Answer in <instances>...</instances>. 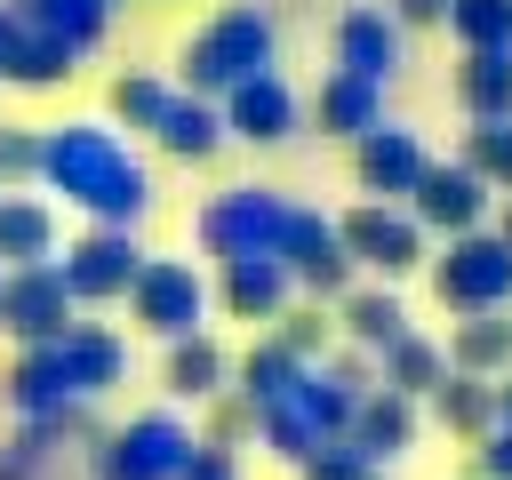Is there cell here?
<instances>
[{"mask_svg":"<svg viewBox=\"0 0 512 480\" xmlns=\"http://www.w3.org/2000/svg\"><path fill=\"white\" fill-rule=\"evenodd\" d=\"M32 184H48V192H64L80 216H96V224H136L144 208H152V168L128 152V136L120 128H104V120H56V128H40V168H32Z\"/></svg>","mask_w":512,"mask_h":480,"instance_id":"cell-1","label":"cell"},{"mask_svg":"<svg viewBox=\"0 0 512 480\" xmlns=\"http://www.w3.org/2000/svg\"><path fill=\"white\" fill-rule=\"evenodd\" d=\"M272 56H280V32H272V16L240 0V8L208 16V24L184 40V56H176V64H184V88H192V96H224L232 80L264 72Z\"/></svg>","mask_w":512,"mask_h":480,"instance_id":"cell-2","label":"cell"},{"mask_svg":"<svg viewBox=\"0 0 512 480\" xmlns=\"http://www.w3.org/2000/svg\"><path fill=\"white\" fill-rule=\"evenodd\" d=\"M344 424H352V392H336L312 360L296 368V384H288L280 400H264V408H256V440H264L280 464L312 456L320 440H344Z\"/></svg>","mask_w":512,"mask_h":480,"instance_id":"cell-3","label":"cell"},{"mask_svg":"<svg viewBox=\"0 0 512 480\" xmlns=\"http://www.w3.org/2000/svg\"><path fill=\"white\" fill-rule=\"evenodd\" d=\"M432 296L448 312H488L512 304V240L504 232H448V256L432 264Z\"/></svg>","mask_w":512,"mask_h":480,"instance_id":"cell-4","label":"cell"},{"mask_svg":"<svg viewBox=\"0 0 512 480\" xmlns=\"http://www.w3.org/2000/svg\"><path fill=\"white\" fill-rule=\"evenodd\" d=\"M280 224H288V192L272 184H232L200 208V248L208 256H272L280 248Z\"/></svg>","mask_w":512,"mask_h":480,"instance_id":"cell-5","label":"cell"},{"mask_svg":"<svg viewBox=\"0 0 512 480\" xmlns=\"http://www.w3.org/2000/svg\"><path fill=\"white\" fill-rule=\"evenodd\" d=\"M136 264H144L136 224H88L72 248H56V272H64V288H72V304H112V296H128Z\"/></svg>","mask_w":512,"mask_h":480,"instance_id":"cell-6","label":"cell"},{"mask_svg":"<svg viewBox=\"0 0 512 480\" xmlns=\"http://www.w3.org/2000/svg\"><path fill=\"white\" fill-rule=\"evenodd\" d=\"M280 264H288V280L304 288V296H320V304H336L344 288H352V256H344V240H336V216H320V208H296L288 200V224H280V248H272Z\"/></svg>","mask_w":512,"mask_h":480,"instance_id":"cell-7","label":"cell"},{"mask_svg":"<svg viewBox=\"0 0 512 480\" xmlns=\"http://www.w3.org/2000/svg\"><path fill=\"white\" fill-rule=\"evenodd\" d=\"M128 312H136V328L144 336H192L200 328V312H208V280L192 272V264H176V256H144L136 264V280H128Z\"/></svg>","mask_w":512,"mask_h":480,"instance_id":"cell-8","label":"cell"},{"mask_svg":"<svg viewBox=\"0 0 512 480\" xmlns=\"http://www.w3.org/2000/svg\"><path fill=\"white\" fill-rule=\"evenodd\" d=\"M184 448H192V432H184L168 408H144V416H128L120 432L96 440V480H176Z\"/></svg>","mask_w":512,"mask_h":480,"instance_id":"cell-9","label":"cell"},{"mask_svg":"<svg viewBox=\"0 0 512 480\" xmlns=\"http://www.w3.org/2000/svg\"><path fill=\"white\" fill-rule=\"evenodd\" d=\"M336 240H344L352 264H368V272H384V280H400V272L424 264V224H416L408 208H392V200L344 208V216H336Z\"/></svg>","mask_w":512,"mask_h":480,"instance_id":"cell-10","label":"cell"},{"mask_svg":"<svg viewBox=\"0 0 512 480\" xmlns=\"http://www.w3.org/2000/svg\"><path fill=\"white\" fill-rule=\"evenodd\" d=\"M72 312H80V304H72L56 256H48V264H8V272H0V328H8L16 344H48V336H64Z\"/></svg>","mask_w":512,"mask_h":480,"instance_id":"cell-11","label":"cell"},{"mask_svg":"<svg viewBox=\"0 0 512 480\" xmlns=\"http://www.w3.org/2000/svg\"><path fill=\"white\" fill-rule=\"evenodd\" d=\"M216 120H224V136H240V144H288L296 120H304V104H296L288 80L264 64V72H248V80H232V88L216 96Z\"/></svg>","mask_w":512,"mask_h":480,"instance_id":"cell-12","label":"cell"},{"mask_svg":"<svg viewBox=\"0 0 512 480\" xmlns=\"http://www.w3.org/2000/svg\"><path fill=\"white\" fill-rule=\"evenodd\" d=\"M488 192H496V184H480L464 160H424V176L408 184V216H416L424 232H472V224L488 216Z\"/></svg>","mask_w":512,"mask_h":480,"instance_id":"cell-13","label":"cell"},{"mask_svg":"<svg viewBox=\"0 0 512 480\" xmlns=\"http://www.w3.org/2000/svg\"><path fill=\"white\" fill-rule=\"evenodd\" d=\"M352 176H360L368 200H408V184L424 176V144H416V128L368 120V128L352 136Z\"/></svg>","mask_w":512,"mask_h":480,"instance_id":"cell-14","label":"cell"},{"mask_svg":"<svg viewBox=\"0 0 512 480\" xmlns=\"http://www.w3.org/2000/svg\"><path fill=\"white\" fill-rule=\"evenodd\" d=\"M72 64H80V48H64L56 32L24 24V16L0 0V80H8V88H56V80H72Z\"/></svg>","mask_w":512,"mask_h":480,"instance_id":"cell-15","label":"cell"},{"mask_svg":"<svg viewBox=\"0 0 512 480\" xmlns=\"http://www.w3.org/2000/svg\"><path fill=\"white\" fill-rule=\"evenodd\" d=\"M336 64L360 72V80H392L408 64V24L392 8H344L336 24Z\"/></svg>","mask_w":512,"mask_h":480,"instance_id":"cell-16","label":"cell"},{"mask_svg":"<svg viewBox=\"0 0 512 480\" xmlns=\"http://www.w3.org/2000/svg\"><path fill=\"white\" fill-rule=\"evenodd\" d=\"M344 440H352L368 464H392V456H408V448H416V400H408V392H392V384H368V392L352 400V424H344Z\"/></svg>","mask_w":512,"mask_h":480,"instance_id":"cell-17","label":"cell"},{"mask_svg":"<svg viewBox=\"0 0 512 480\" xmlns=\"http://www.w3.org/2000/svg\"><path fill=\"white\" fill-rule=\"evenodd\" d=\"M224 272H216V304L232 312V320H272L288 296H296V280H288V264L280 256H216Z\"/></svg>","mask_w":512,"mask_h":480,"instance_id":"cell-18","label":"cell"},{"mask_svg":"<svg viewBox=\"0 0 512 480\" xmlns=\"http://www.w3.org/2000/svg\"><path fill=\"white\" fill-rule=\"evenodd\" d=\"M168 160H216L224 152V120H216V96H192V88H168V104H160V120L144 128Z\"/></svg>","mask_w":512,"mask_h":480,"instance_id":"cell-19","label":"cell"},{"mask_svg":"<svg viewBox=\"0 0 512 480\" xmlns=\"http://www.w3.org/2000/svg\"><path fill=\"white\" fill-rule=\"evenodd\" d=\"M56 352H64V376H72L80 400H104V392L128 376V344H120L112 328H96V320H72V328L56 336Z\"/></svg>","mask_w":512,"mask_h":480,"instance_id":"cell-20","label":"cell"},{"mask_svg":"<svg viewBox=\"0 0 512 480\" xmlns=\"http://www.w3.org/2000/svg\"><path fill=\"white\" fill-rule=\"evenodd\" d=\"M64 400H80V392H72V376H64L56 336H48V344H16V368H8V408H16V416H48V408H64Z\"/></svg>","mask_w":512,"mask_h":480,"instance_id":"cell-21","label":"cell"},{"mask_svg":"<svg viewBox=\"0 0 512 480\" xmlns=\"http://www.w3.org/2000/svg\"><path fill=\"white\" fill-rule=\"evenodd\" d=\"M368 120H384V80H360V72H328L320 96H312V128L320 136H360Z\"/></svg>","mask_w":512,"mask_h":480,"instance_id":"cell-22","label":"cell"},{"mask_svg":"<svg viewBox=\"0 0 512 480\" xmlns=\"http://www.w3.org/2000/svg\"><path fill=\"white\" fill-rule=\"evenodd\" d=\"M424 400H432L440 432H456V440H480V432L496 424V384L472 376V368H440V384H432Z\"/></svg>","mask_w":512,"mask_h":480,"instance_id":"cell-23","label":"cell"},{"mask_svg":"<svg viewBox=\"0 0 512 480\" xmlns=\"http://www.w3.org/2000/svg\"><path fill=\"white\" fill-rule=\"evenodd\" d=\"M448 368H472V376H504L512 368V320H504V304H488V312H464L456 328H448V352H440Z\"/></svg>","mask_w":512,"mask_h":480,"instance_id":"cell-24","label":"cell"},{"mask_svg":"<svg viewBox=\"0 0 512 480\" xmlns=\"http://www.w3.org/2000/svg\"><path fill=\"white\" fill-rule=\"evenodd\" d=\"M56 256V208L32 192H0V264H48Z\"/></svg>","mask_w":512,"mask_h":480,"instance_id":"cell-25","label":"cell"},{"mask_svg":"<svg viewBox=\"0 0 512 480\" xmlns=\"http://www.w3.org/2000/svg\"><path fill=\"white\" fill-rule=\"evenodd\" d=\"M456 104L472 120H512V48H464L456 64Z\"/></svg>","mask_w":512,"mask_h":480,"instance_id":"cell-26","label":"cell"},{"mask_svg":"<svg viewBox=\"0 0 512 480\" xmlns=\"http://www.w3.org/2000/svg\"><path fill=\"white\" fill-rule=\"evenodd\" d=\"M336 328L360 344V352H384L392 336H408V304L392 288H344L336 296Z\"/></svg>","mask_w":512,"mask_h":480,"instance_id":"cell-27","label":"cell"},{"mask_svg":"<svg viewBox=\"0 0 512 480\" xmlns=\"http://www.w3.org/2000/svg\"><path fill=\"white\" fill-rule=\"evenodd\" d=\"M224 376H232V360H224V344H216L208 328H192V336H168V376H160V384H168L176 400H208Z\"/></svg>","mask_w":512,"mask_h":480,"instance_id":"cell-28","label":"cell"},{"mask_svg":"<svg viewBox=\"0 0 512 480\" xmlns=\"http://www.w3.org/2000/svg\"><path fill=\"white\" fill-rule=\"evenodd\" d=\"M8 8H16L24 24L56 32V40H64V48H80V56L112 32V8H104V0H8Z\"/></svg>","mask_w":512,"mask_h":480,"instance_id":"cell-29","label":"cell"},{"mask_svg":"<svg viewBox=\"0 0 512 480\" xmlns=\"http://www.w3.org/2000/svg\"><path fill=\"white\" fill-rule=\"evenodd\" d=\"M440 368H448V360H440V344H432V336H416V328H408V336H392V344L376 352V384H392V392H408V400H424V392L440 384Z\"/></svg>","mask_w":512,"mask_h":480,"instance_id":"cell-30","label":"cell"},{"mask_svg":"<svg viewBox=\"0 0 512 480\" xmlns=\"http://www.w3.org/2000/svg\"><path fill=\"white\" fill-rule=\"evenodd\" d=\"M296 368H304V360H296L288 344H272V336H264V344H248V360L232 368V376H240L232 392H240L248 408H264V400H280V392L296 384Z\"/></svg>","mask_w":512,"mask_h":480,"instance_id":"cell-31","label":"cell"},{"mask_svg":"<svg viewBox=\"0 0 512 480\" xmlns=\"http://www.w3.org/2000/svg\"><path fill=\"white\" fill-rule=\"evenodd\" d=\"M440 24H448L464 48H512V0H448Z\"/></svg>","mask_w":512,"mask_h":480,"instance_id":"cell-32","label":"cell"},{"mask_svg":"<svg viewBox=\"0 0 512 480\" xmlns=\"http://www.w3.org/2000/svg\"><path fill=\"white\" fill-rule=\"evenodd\" d=\"M272 344H288L296 360H320V352L336 344V320L320 312V296H312V304H296V296H288V304L272 312Z\"/></svg>","mask_w":512,"mask_h":480,"instance_id":"cell-33","label":"cell"},{"mask_svg":"<svg viewBox=\"0 0 512 480\" xmlns=\"http://www.w3.org/2000/svg\"><path fill=\"white\" fill-rule=\"evenodd\" d=\"M160 104H168V80H152V72H120V80L104 88V112H112L120 128H152Z\"/></svg>","mask_w":512,"mask_h":480,"instance_id":"cell-34","label":"cell"},{"mask_svg":"<svg viewBox=\"0 0 512 480\" xmlns=\"http://www.w3.org/2000/svg\"><path fill=\"white\" fill-rule=\"evenodd\" d=\"M464 168H472L480 184H504V192H512V120H472Z\"/></svg>","mask_w":512,"mask_h":480,"instance_id":"cell-35","label":"cell"},{"mask_svg":"<svg viewBox=\"0 0 512 480\" xmlns=\"http://www.w3.org/2000/svg\"><path fill=\"white\" fill-rule=\"evenodd\" d=\"M200 408H208V432H200V440H216V448H232V456H240V440H256V408H248L240 392H224V384H216Z\"/></svg>","mask_w":512,"mask_h":480,"instance_id":"cell-36","label":"cell"},{"mask_svg":"<svg viewBox=\"0 0 512 480\" xmlns=\"http://www.w3.org/2000/svg\"><path fill=\"white\" fill-rule=\"evenodd\" d=\"M376 464L352 448V440H320L312 456H296V480H368Z\"/></svg>","mask_w":512,"mask_h":480,"instance_id":"cell-37","label":"cell"},{"mask_svg":"<svg viewBox=\"0 0 512 480\" xmlns=\"http://www.w3.org/2000/svg\"><path fill=\"white\" fill-rule=\"evenodd\" d=\"M312 368H320V376H328V384H336V392H352V400H360V392H368V384H376V352H360V344H344V352H336V344H328V352H320V360H312Z\"/></svg>","mask_w":512,"mask_h":480,"instance_id":"cell-38","label":"cell"},{"mask_svg":"<svg viewBox=\"0 0 512 480\" xmlns=\"http://www.w3.org/2000/svg\"><path fill=\"white\" fill-rule=\"evenodd\" d=\"M32 168H40V128H8L0 120V192L8 184H32Z\"/></svg>","mask_w":512,"mask_h":480,"instance_id":"cell-39","label":"cell"},{"mask_svg":"<svg viewBox=\"0 0 512 480\" xmlns=\"http://www.w3.org/2000/svg\"><path fill=\"white\" fill-rule=\"evenodd\" d=\"M56 448H64V432H56V416H24V432L8 440V456H16L24 472H40V464H48Z\"/></svg>","mask_w":512,"mask_h":480,"instance_id":"cell-40","label":"cell"},{"mask_svg":"<svg viewBox=\"0 0 512 480\" xmlns=\"http://www.w3.org/2000/svg\"><path fill=\"white\" fill-rule=\"evenodd\" d=\"M176 480H240V456H232V448H216V440H192V448H184V464H176Z\"/></svg>","mask_w":512,"mask_h":480,"instance_id":"cell-41","label":"cell"},{"mask_svg":"<svg viewBox=\"0 0 512 480\" xmlns=\"http://www.w3.org/2000/svg\"><path fill=\"white\" fill-rule=\"evenodd\" d=\"M472 448H480L472 456V480H512V424H488Z\"/></svg>","mask_w":512,"mask_h":480,"instance_id":"cell-42","label":"cell"},{"mask_svg":"<svg viewBox=\"0 0 512 480\" xmlns=\"http://www.w3.org/2000/svg\"><path fill=\"white\" fill-rule=\"evenodd\" d=\"M440 8H448V0H392L400 24H440Z\"/></svg>","mask_w":512,"mask_h":480,"instance_id":"cell-43","label":"cell"},{"mask_svg":"<svg viewBox=\"0 0 512 480\" xmlns=\"http://www.w3.org/2000/svg\"><path fill=\"white\" fill-rule=\"evenodd\" d=\"M496 424H512V368H504V384H496Z\"/></svg>","mask_w":512,"mask_h":480,"instance_id":"cell-44","label":"cell"},{"mask_svg":"<svg viewBox=\"0 0 512 480\" xmlns=\"http://www.w3.org/2000/svg\"><path fill=\"white\" fill-rule=\"evenodd\" d=\"M0 480H32V472H24V464H16V456H0Z\"/></svg>","mask_w":512,"mask_h":480,"instance_id":"cell-45","label":"cell"},{"mask_svg":"<svg viewBox=\"0 0 512 480\" xmlns=\"http://www.w3.org/2000/svg\"><path fill=\"white\" fill-rule=\"evenodd\" d=\"M504 240H512V208H504Z\"/></svg>","mask_w":512,"mask_h":480,"instance_id":"cell-46","label":"cell"},{"mask_svg":"<svg viewBox=\"0 0 512 480\" xmlns=\"http://www.w3.org/2000/svg\"><path fill=\"white\" fill-rule=\"evenodd\" d=\"M104 8H120V0H104Z\"/></svg>","mask_w":512,"mask_h":480,"instance_id":"cell-47","label":"cell"},{"mask_svg":"<svg viewBox=\"0 0 512 480\" xmlns=\"http://www.w3.org/2000/svg\"><path fill=\"white\" fill-rule=\"evenodd\" d=\"M368 480H376V472H368Z\"/></svg>","mask_w":512,"mask_h":480,"instance_id":"cell-48","label":"cell"},{"mask_svg":"<svg viewBox=\"0 0 512 480\" xmlns=\"http://www.w3.org/2000/svg\"><path fill=\"white\" fill-rule=\"evenodd\" d=\"M0 272H8V264H0Z\"/></svg>","mask_w":512,"mask_h":480,"instance_id":"cell-49","label":"cell"}]
</instances>
